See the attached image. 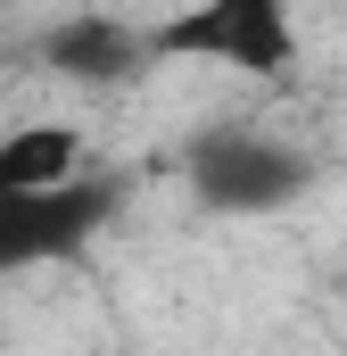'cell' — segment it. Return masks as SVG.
<instances>
[{"mask_svg": "<svg viewBox=\"0 0 347 356\" xmlns=\"http://www.w3.org/2000/svg\"><path fill=\"white\" fill-rule=\"evenodd\" d=\"M83 175V133L75 124H17L0 133V191H58Z\"/></svg>", "mask_w": 347, "mask_h": 356, "instance_id": "cell-5", "label": "cell"}, {"mask_svg": "<svg viewBox=\"0 0 347 356\" xmlns=\"http://www.w3.org/2000/svg\"><path fill=\"white\" fill-rule=\"evenodd\" d=\"M182 182L207 216H281L298 191H306V158L289 141H264V133H198L190 158H182Z\"/></svg>", "mask_w": 347, "mask_h": 356, "instance_id": "cell-2", "label": "cell"}, {"mask_svg": "<svg viewBox=\"0 0 347 356\" xmlns=\"http://www.w3.org/2000/svg\"><path fill=\"white\" fill-rule=\"evenodd\" d=\"M124 182H58V191H0V273L67 266L116 224Z\"/></svg>", "mask_w": 347, "mask_h": 356, "instance_id": "cell-3", "label": "cell"}, {"mask_svg": "<svg viewBox=\"0 0 347 356\" xmlns=\"http://www.w3.org/2000/svg\"><path fill=\"white\" fill-rule=\"evenodd\" d=\"M42 67L67 83H124L149 67V33H133L124 17H67L42 33Z\"/></svg>", "mask_w": 347, "mask_h": 356, "instance_id": "cell-4", "label": "cell"}, {"mask_svg": "<svg viewBox=\"0 0 347 356\" xmlns=\"http://www.w3.org/2000/svg\"><path fill=\"white\" fill-rule=\"evenodd\" d=\"M149 58H207L232 75H289L298 67V25L289 0H190L174 25L149 33Z\"/></svg>", "mask_w": 347, "mask_h": 356, "instance_id": "cell-1", "label": "cell"}]
</instances>
